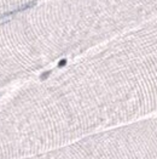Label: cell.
I'll use <instances>...</instances> for the list:
<instances>
[{
    "label": "cell",
    "mask_w": 157,
    "mask_h": 159,
    "mask_svg": "<svg viewBox=\"0 0 157 159\" xmlns=\"http://www.w3.org/2000/svg\"><path fill=\"white\" fill-rule=\"evenodd\" d=\"M35 4H36L35 1H30V3H27V4H24V5H21V6H18V7H16V9L11 10V11H9V12L4 14L3 16H1V19H5V18H7V17H11V16L18 14V12H21V11H25V10L33 7Z\"/></svg>",
    "instance_id": "1"
},
{
    "label": "cell",
    "mask_w": 157,
    "mask_h": 159,
    "mask_svg": "<svg viewBox=\"0 0 157 159\" xmlns=\"http://www.w3.org/2000/svg\"><path fill=\"white\" fill-rule=\"evenodd\" d=\"M50 74H51V72H50V70H48V72H45V73L41 75V79H46V78H47V77H48Z\"/></svg>",
    "instance_id": "2"
},
{
    "label": "cell",
    "mask_w": 157,
    "mask_h": 159,
    "mask_svg": "<svg viewBox=\"0 0 157 159\" xmlns=\"http://www.w3.org/2000/svg\"><path fill=\"white\" fill-rule=\"evenodd\" d=\"M65 65H67V60H60L59 63H58V67H63Z\"/></svg>",
    "instance_id": "3"
}]
</instances>
